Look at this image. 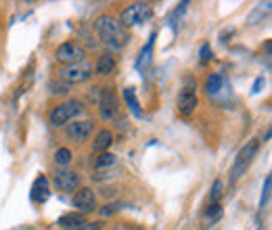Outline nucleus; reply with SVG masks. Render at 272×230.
Instances as JSON below:
<instances>
[{"mask_svg":"<svg viewBox=\"0 0 272 230\" xmlns=\"http://www.w3.org/2000/svg\"><path fill=\"white\" fill-rule=\"evenodd\" d=\"M220 214H222V210H220V205H209L207 207V212H205V220H218L220 218Z\"/></svg>","mask_w":272,"mask_h":230,"instance_id":"obj_24","label":"nucleus"},{"mask_svg":"<svg viewBox=\"0 0 272 230\" xmlns=\"http://www.w3.org/2000/svg\"><path fill=\"white\" fill-rule=\"evenodd\" d=\"M117 164V157L113 153H101L97 159H94V168L97 170H105V168H111Z\"/></svg>","mask_w":272,"mask_h":230,"instance_id":"obj_20","label":"nucleus"},{"mask_svg":"<svg viewBox=\"0 0 272 230\" xmlns=\"http://www.w3.org/2000/svg\"><path fill=\"white\" fill-rule=\"evenodd\" d=\"M94 72H97L99 76H103V78L111 76V74L115 72V56L109 54V52L101 54L99 59H97V65H94Z\"/></svg>","mask_w":272,"mask_h":230,"instance_id":"obj_13","label":"nucleus"},{"mask_svg":"<svg viewBox=\"0 0 272 230\" xmlns=\"http://www.w3.org/2000/svg\"><path fill=\"white\" fill-rule=\"evenodd\" d=\"M76 230H103V222H84V224H80Z\"/></svg>","mask_w":272,"mask_h":230,"instance_id":"obj_26","label":"nucleus"},{"mask_svg":"<svg viewBox=\"0 0 272 230\" xmlns=\"http://www.w3.org/2000/svg\"><path fill=\"white\" fill-rule=\"evenodd\" d=\"M113 144V132L111 130H101L92 140V151L94 153H107V148Z\"/></svg>","mask_w":272,"mask_h":230,"instance_id":"obj_14","label":"nucleus"},{"mask_svg":"<svg viewBox=\"0 0 272 230\" xmlns=\"http://www.w3.org/2000/svg\"><path fill=\"white\" fill-rule=\"evenodd\" d=\"M72 205L76 207V214H82V216L92 214V212L99 207V203H97V194H94L92 188L82 186V188H78V190L74 192Z\"/></svg>","mask_w":272,"mask_h":230,"instance_id":"obj_7","label":"nucleus"},{"mask_svg":"<svg viewBox=\"0 0 272 230\" xmlns=\"http://www.w3.org/2000/svg\"><path fill=\"white\" fill-rule=\"evenodd\" d=\"M199 107V98L195 94L193 88H182V92L178 94V100H176V109L182 118H191V115L197 111Z\"/></svg>","mask_w":272,"mask_h":230,"instance_id":"obj_11","label":"nucleus"},{"mask_svg":"<svg viewBox=\"0 0 272 230\" xmlns=\"http://www.w3.org/2000/svg\"><path fill=\"white\" fill-rule=\"evenodd\" d=\"M153 17V6L147 4V2H134V4H130L128 8L122 10V15H120V21L122 23V28L128 30V28H134V26H140V23H145L147 19Z\"/></svg>","mask_w":272,"mask_h":230,"instance_id":"obj_4","label":"nucleus"},{"mask_svg":"<svg viewBox=\"0 0 272 230\" xmlns=\"http://www.w3.org/2000/svg\"><path fill=\"white\" fill-rule=\"evenodd\" d=\"M92 132H94V124L90 120H78L74 124H67L65 126L67 140H72L76 144H84L86 140H90Z\"/></svg>","mask_w":272,"mask_h":230,"instance_id":"obj_8","label":"nucleus"},{"mask_svg":"<svg viewBox=\"0 0 272 230\" xmlns=\"http://www.w3.org/2000/svg\"><path fill=\"white\" fill-rule=\"evenodd\" d=\"M124 98H126V105H128L130 111H132L134 118H143V111H140V105H138V98H136L134 88H126L124 90Z\"/></svg>","mask_w":272,"mask_h":230,"instance_id":"obj_19","label":"nucleus"},{"mask_svg":"<svg viewBox=\"0 0 272 230\" xmlns=\"http://www.w3.org/2000/svg\"><path fill=\"white\" fill-rule=\"evenodd\" d=\"M224 84H226V80H224L222 74H209L205 80V92L209 96H218L224 90Z\"/></svg>","mask_w":272,"mask_h":230,"instance_id":"obj_16","label":"nucleus"},{"mask_svg":"<svg viewBox=\"0 0 272 230\" xmlns=\"http://www.w3.org/2000/svg\"><path fill=\"white\" fill-rule=\"evenodd\" d=\"M84 222H86L84 216L72 212V214H65V216L59 218V220H57V226L61 228V230H76L80 224H84Z\"/></svg>","mask_w":272,"mask_h":230,"instance_id":"obj_15","label":"nucleus"},{"mask_svg":"<svg viewBox=\"0 0 272 230\" xmlns=\"http://www.w3.org/2000/svg\"><path fill=\"white\" fill-rule=\"evenodd\" d=\"M99 113L105 122H111L120 113V100L109 88H103L99 94Z\"/></svg>","mask_w":272,"mask_h":230,"instance_id":"obj_9","label":"nucleus"},{"mask_svg":"<svg viewBox=\"0 0 272 230\" xmlns=\"http://www.w3.org/2000/svg\"><path fill=\"white\" fill-rule=\"evenodd\" d=\"M69 84L65 82H51V94H67Z\"/></svg>","mask_w":272,"mask_h":230,"instance_id":"obj_23","label":"nucleus"},{"mask_svg":"<svg viewBox=\"0 0 272 230\" xmlns=\"http://www.w3.org/2000/svg\"><path fill=\"white\" fill-rule=\"evenodd\" d=\"M222 197H224V182L222 180H214V184H211V190H209L211 205H218Z\"/></svg>","mask_w":272,"mask_h":230,"instance_id":"obj_21","label":"nucleus"},{"mask_svg":"<svg viewBox=\"0 0 272 230\" xmlns=\"http://www.w3.org/2000/svg\"><path fill=\"white\" fill-rule=\"evenodd\" d=\"M264 86V80L262 78H257L255 80V84H253V92H259V88H262Z\"/></svg>","mask_w":272,"mask_h":230,"instance_id":"obj_27","label":"nucleus"},{"mask_svg":"<svg viewBox=\"0 0 272 230\" xmlns=\"http://www.w3.org/2000/svg\"><path fill=\"white\" fill-rule=\"evenodd\" d=\"M199 56H201V63H207L211 56H214V52H211V46H209V44H203V46H201Z\"/></svg>","mask_w":272,"mask_h":230,"instance_id":"obj_25","label":"nucleus"},{"mask_svg":"<svg viewBox=\"0 0 272 230\" xmlns=\"http://www.w3.org/2000/svg\"><path fill=\"white\" fill-rule=\"evenodd\" d=\"M53 161H55V166H57L59 170H67L69 166H72L74 155H72V151H69L67 146H61V148H57V151H55Z\"/></svg>","mask_w":272,"mask_h":230,"instance_id":"obj_18","label":"nucleus"},{"mask_svg":"<svg viewBox=\"0 0 272 230\" xmlns=\"http://www.w3.org/2000/svg\"><path fill=\"white\" fill-rule=\"evenodd\" d=\"M270 188H272V176L268 174L264 178V190H262V197H259V210H264L270 201Z\"/></svg>","mask_w":272,"mask_h":230,"instance_id":"obj_22","label":"nucleus"},{"mask_svg":"<svg viewBox=\"0 0 272 230\" xmlns=\"http://www.w3.org/2000/svg\"><path fill=\"white\" fill-rule=\"evenodd\" d=\"M53 182L61 192H76V188L80 186V174L72 170H57Z\"/></svg>","mask_w":272,"mask_h":230,"instance_id":"obj_10","label":"nucleus"},{"mask_svg":"<svg viewBox=\"0 0 272 230\" xmlns=\"http://www.w3.org/2000/svg\"><path fill=\"white\" fill-rule=\"evenodd\" d=\"M84 56H86L84 46L74 42V40H67V42L59 44L57 48H55V59H57V63H61L63 67L84 61Z\"/></svg>","mask_w":272,"mask_h":230,"instance_id":"obj_6","label":"nucleus"},{"mask_svg":"<svg viewBox=\"0 0 272 230\" xmlns=\"http://www.w3.org/2000/svg\"><path fill=\"white\" fill-rule=\"evenodd\" d=\"M92 76H94V65H90L86 61H80V63H74V65L61 67V72H59V80H63L65 84L88 82Z\"/></svg>","mask_w":272,"mask_h":230,"instance_id":"obj_5","label":"nucleus"},{"mask_svg":"<svg viewBox=\"0 0 272 230\" xmlns=\"http://www.w3.org/2000/svg\"><path fill=\"white\" fill-rule=\"evenodd\" d=\"M92 28H94V32H97L99 40H101L105 46H109L111 50H122L124 46L130 42L128 30H124L122 23L117 21L113 15H107V13L99 15L97 19H94Z\"/></svg>","mask_w":272,"mask_h":230,"instance_id":"obj_1","label":"nucleus"},{"mask_svg":"<svg viewBox=\"0 0 272 230\" xmlns=\"http://www.w3.org/2000/svg\"><path fill=\"white\" fill-rule=\"evenodd\" d=\"M257 151H259V140H257V138H251V140L239 151V155H236V159H234V166L230 170V182L232 184L239 178H243V174L249 170V166H251V161L255 159Z\"/></svg>","mask_w":272,"mask_h":230,"instance_id":"obj_3","label":"nucleus"},{"mask_svg":"<svg viewBox=\"0 0 272 230\" xmlns=\"http://www.w3.org/2000/svg\"><path fill=\"white\" fill-rule=\"evenodd\" d=\"M51 197V180L46 176H38L32 184V190H30V201L34 205H44Z\"/></svg>","mask_w":272,"mask_h":230,"instance_id":"obj_12","label":"nucleus"},{"mask_svg":"<svg viewBox=\"0 0 272 230\" xmlns=\"http://www.w3.org/2000/svg\"><path fill=\"white\" fill-rule=\"evenodd\" d=\"M155 38H157V34L153 32L151 36H149V40H147V46H143V50H140L138 61H136V67H138V69H143V65L147 67V65L151 63V54H153V46H155Z\"/></svg>","mask_w":272,"mask_h":230,"instance_id":"obj_17","label":"nucleus"},{"mask_svg":"<svg viewBox=\"0 0 272 230\" xmlns=\"http://www.w3.org/2000/svg\"><path fill=\"white\" fill-rule=\"evenodd\" d=\"M84 113V102L78 100V98H72V100H65V102H59L55 105L49 113V122L55 128H61V126H67L69 122L78 120V115Z\"/></svg>","mask_w":272,"mask_h":230,"instance_id":"obj_2","label":"nucleus"}]
</instances>
